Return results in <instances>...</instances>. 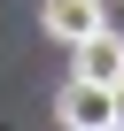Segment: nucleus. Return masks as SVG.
Segmentation results:
<instances>
[{
    "mask_svg": "<svg viewBox=\"0 0 124 131\" xmlns=\"http://www.w3.org/2000/svg\"><path fill=\"white\" fill-rule=\"evenodd\" d=\"M54 116L70 123V131H101L109 123V85H93V77H70L54 93Z\"/></svg>",
    "mask_w": 124,
    "mask_h": 131,
    "instance_id": "obj_1",
    "label": "nucleus"
},
{
    "mask_svg": "<svg viewBox=\"0 0 124 131\" xmlns=\"http://www.w3.org/2000/svg\"><path fill=\"white\" fill-rule=\"evenodd\" d=\"M39 23H47V39L78 46L85 31H101V23H109V8H101V0H47V8H39Z\"/></svg>",
    "mask_w": 124,
    "mask_h": 131,
    "instance_id": "obj_2",
    "label": "nucleus"
},
{
    "mask_svg": "<svg viewBox=\"0 0 124 131\" xmlns=\"http://www.w3.org/2000/svg\"><path fill=\"white\" fill-rule=\"evenodd\" d=\"M78 77H93V85H116L124 77V31H85L78 39Z\"/></svg>",
    "mask_w": 124,
    "mask_h": 131,
    "instance_id": "obj_3",
    "label": "nucleus"
},
{
    "mask_svg": "<svg viewBox=\"0 0 124 131\" xmlns=\"http://www.w3.org/2000/svg\"><path fill=\"white\" fill-rule=\"evenodd\" d=\"M109 123H124V77L109 85Z\"/></svg>",
    "mask_w": 124,
    "mask_h": 131,
    "instance_id": "obj_4",
    "label": "nucleus"
}]
</instances>
